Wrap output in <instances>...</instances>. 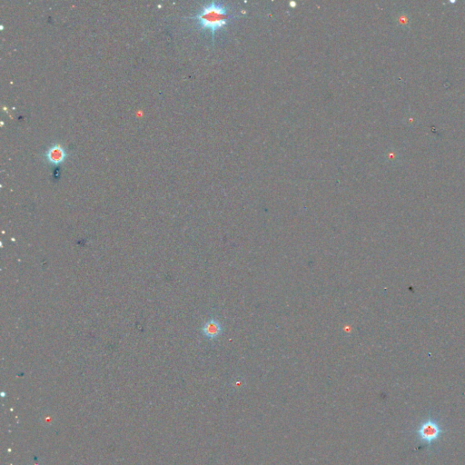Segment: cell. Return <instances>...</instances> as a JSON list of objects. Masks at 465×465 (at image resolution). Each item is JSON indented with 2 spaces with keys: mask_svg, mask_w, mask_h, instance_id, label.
Returning a JSON list of instances; mask_svg holds the SVG:
<instances>
[{
  "mask_svg": "<svg viewBox=\"0 0 465 465\" xmlns=\"http://www.w3.org/2000/svg\"><path fill=\"white\" fill-rule=\"evenodd\" d=\"M232 18L229 8L223 3L211 2L204 5L198 12L188 19L195 20L201 30H209L214 42L215 33L225 28Z\"/></svg>",
  "mask_w": 465,
  "mask_h": 465,
  "instance_id": "6da1fadb",
  "label": "cell"
},
{
  "mask_svg": "<svg viewBox=\"0 0 465 465\" xmlns=\"http://www.w3.org/2000/svg\"><path fill=\"white\" fill-rule=\"evenodd\" d=\"M443 434V430L440 424L434 419H427L422 421L417 429V435L421 442L428 445L433 444L439 440L441 435Z\"/></svg>",
  "mask_w": 465,
  "mask_h": 465,
  "instance_id": "7a4b0ae2",
  "label": "cell"
},
{
  "mask_svg": "<svg viewBox=\"0 0 465 465\" xmlns=\"http://www.w3.org/2000/svg\"><path fill=\"white\" fill-rule=\"evenodd\" d=\"M68 157V152L63 145L54 144L50 145L45 152V158L46 162L52 165H59L63 163Z\"/></svg>",
  "mask_w": 465,
  "mask_h": 465,
  "instance_id": "3957f363",
  "label": "cell"
},
{
  "mask_svg": "<svg viewBox=\"0 0 465 465\" xmlns=\"http://www.w3.org/2000/svg\"><path fill=\"white\" fill-rule=\"evenodd\" d=\"M221 333L222 326L220 323L214 318L208 321L202 328V333L208 339H214L218 337Z\"/></svg>",
  "mask_w": 465,
  "mask_h": 465,
  "instance_id": "277c9868",
  "label": "cell"
},
{
  "mask_svg": "<svg viewBox=\"0 0 465 465\" xmlns=\"http://www.w3.org/2000/svg\"><path fill=\"white\" fill-rule=\"evenodd\" d=\"M397 23L399 24V25L401 26H403V27H406L410 25L411 23V19H410V16H409L407 13H400L397 17Z\"/></svg>",
  "mask_w": 465,
  "mask_h": 465,
  "instance_id": "5b68a950",
  "label": "cell"
},
{
  "mask_svg": "<svg viewBox=\"0 0 465 465\" xmlns=\"http://www.w3.org/2000/svg\"><path fill=\"white\" fill-rule=\"evenodd\" d=\"M389 156H388V158L390 159V161H395L396 158H397V153L395 151L388 152Z\"/></svg>",
  "mask_w": 465,
  "mask_h": 465,
  "instance_id": "8992f818",
  "label": "cell"
}]
</instances>
